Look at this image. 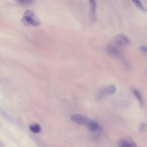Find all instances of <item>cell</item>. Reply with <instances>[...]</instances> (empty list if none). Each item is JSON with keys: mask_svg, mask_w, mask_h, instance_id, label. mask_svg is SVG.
Listing matches in <instances>:
<instances>
[{"mask_svg": "<svg viewBox=\"0 0 147 147\" xmlns=\"http://www.w3.org/2000/svg\"><path fill=\"white\" fill-rule=\"evenodd\" d=\"M132 91L134 95L138 100L140 105L142 106L143 104V101L142 96L140 92L135 89H133Z\"/></svg>", "mask_w": 147, "mask_h": 147, "instance_id": "obj_7", "label": "cell"}, {"mask_svg": "<svg viewBox=\"0 0 147 147\" xmlns=\"http://www.w3.org/2000/svg\"><path fill=\"white\" fill-rule=\"evenodd\" d=\"M20 4L23 5H28L32 4L34 2V0H17Z\"/></svg>", "mask_w": 147, "mask_h": 147, "instance_id": "obj_11", "label": "cell"}, {"mask_svg": "<svg viewBox=\"0 0 147 147\" xmlns=\"http://www.w3.org/2000/svg\"><path fill=\"white\" fill-rule=\"evenodd\" d=\"M140 49L141 51L144 52H146L147 48H146L144 46H141L140 47Z\"/></svg>", "mask_w": 147, "mask_h": 147, "instance_id": "obj_13", "label": "cell"}, {"mask_svg": "<svg viewBox=\"0 0 147 147\" xmlns=\"http://www.w3.org/2000/svg\"><path fill=\"white\" fill-rule=\"evenodd\" d=\"M21 21L24 25L32 26H38L41 23L34 12L30 10L25 11Z\"/></svg>", "mask_w": 147, "mask_h": 147, "instance_id": "obj_1", "label": "cell"}, {"mask_svg": "<svg viewBox=\"0 0 147 147\" xmlns=\"http://www.w3.org/2000/svg\"><path fill=\"white\" fill-rule=\"evenodd\" d=\"M30 130L32 132L35 133H38L41 130V127L39 125L36 124L34 125H30L29 127Z\"/></svg>", "mask_w": 147, "mask_h": 147, "instance_id": "obj_9", "label": "cell"}, {"mask_svg": "<svg viewBox=\"0 0 147 147\" xmlns=\"http://www.w3.org/2000/svg\"><path fill=\"white\" fill-rule=\"evenodd\" d=\"M71 119L75 123L86 126L87 128L95 121L86 116L78 114L72 115L71 117Z\"/></svg>", "mask_w": 147, "mask_h": 147, "instance_id": "obj_3", "label": "cell"}, {"mask_svg": "<svg viewBox=\"0 0 147 147\" xmlns=\"http://www.w3.org/2000/svg\"><path fill=\"white\" fill-rule=\"evenodd\" d=\"M135 5L139 9L143 11H145L146 9L142 5L141 2L140 0H131Z\"/></svg>", "mask_w": 147, "mask_h": 147, "instance_id": "obj_10", "label": "cell"}, {"mask_svg": "<svg viewBox=\"0 0 147 147\" xmlns=\"http://www.w3.org/2000/svg\"><path fill=\"white\" fill-rule=\"evenodd\" d=\"M130 43L129 39L126 36L122 34L114 36L111 39L110 45L119 49L128 45Z\"/></svg>", "mask_w": 147, "mask_h": 147, "instance_id": "obj_2", "label": "cell"}, {"mask_svg": "<svg viewBox=\"0 0 147 147\" xmlns=\"http://www.w3.org/2000/svg\"><path fill=\"white\" fill-rule=\"evenodd\" d=\"M106 51L109 54L113 57H120L122 56L119 49L112 45L109 44L107 47Z\"/></svg>", "mask_w": 147, "mask_h": 147, "instance_id": "obj_5", "label": "cell"}, {"mask_svg": "<svg viewBox=\"0 0 147 147\" xmlns=\"http://www.w3.org/2000/svg\"><path fill=\"white\" fill-rule=\"evenodd\" d=\"M146 124L145 122L142 123L139 126V130L140 131L143 132L146 129Z\"/></svg>", "mask_w": 147, "mask_h": 147, "instance_id": "obj_12", "label": "cell"}, {"mask_svg": "<svg viewBox=\"0 0 147 147\" xmlns=\"http://www.w3.org/2000/svg\"><path fill=\"white\" fill-rule=\"evenodd\" d=\"M116 90V87L113 85H110L104 87L99 92L97 95V99L98 100H102L107 96L114 94Z\"/></svg>", "mask_w": 147, "mask_h": 147, "instance_id": "obj_4", "label": "cell"}, {"mask_svg": "<svg viewBox=\"0 0 147 147\" xmlns=\"http://www.w3.org/2000/svg\"><path fill=\"white\" fill-rule=\"evenodd\" d=\"M91 6V14L92 18L94 19L95 16L96 4L95 0H89Z\"/></svg>", "mask_w": 147, "mask_h": 147, "instance_id": "obj_8", "label": "cell"}, {"mask_svg": "<svg viewBox=\"0 0 147 147\" xmlns=\"http://www.w3.org/2000/svg\"><path fill=\"white\" fill-rule=\"evenodd\" d=\"M119 147H136V144L130 138H124L120 140L118 142Z\"/></svg>", "mask_w": 147, "mask_h": 147, "instance_id": "obj_6", "label": "cell"}]
</instances>
